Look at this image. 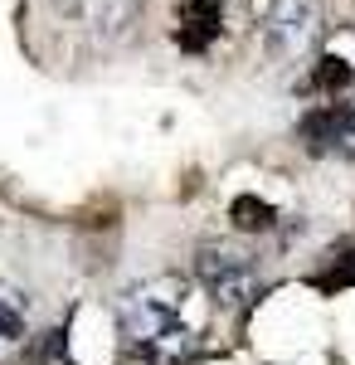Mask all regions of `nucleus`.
Segmentation results:
<instances>
[{"label": "nucleus", "mask_w": 355, "mask_h": 365, "mask_svg": "<svg viewBox=\"0 0 355 365\" xmlns=\"http://www.w3.org/2000/svg\"><path fill=\"white\" fill-rule=\"evenodd\" d=\"M190 297H195V287L185 278H175V273L137 282V287H127L122 302H117V327H122L127 341H137L141 351H146V346H156L161 336L190 327ZM195 327H200V322H195Z\"/></svg>", "instance_id": "f257e3e1"}, {"label": "nucleus", "mask_w": 355, "mask_h": 365, "mask_svg": "<svg viewBox=\"0 0 355 365\" xmlns=\"http://www.w3.org/2000/svg\"><path fill=\"white\" fill-rule=\"evenodd\" d=\"M195 273L200 282L215 292L224 307H244L248 297H253V258L244 249H229V244H200L195 253Z\"/></svg>", "instance_id": "f03ea898"}, {"label": "nucleus", "mask_w": 355, "mask_h": 365, "mask_svg": "<svg viewBox=\"0 0 355 365\" xmlns=\"http://www.w3.org/2000/svg\"><path fill=\"white\" fill-rule=\"evenodd\" d=\"M317 39V5L312 0H273L268 25H263V44L282 58L307 54V44Z\"/></svg>", "instance_id": "7ed1b4c3"}, {"label": "nucleus", "mask_w": 355, "mask_h": 365, "mask_svg": "<svg viewBox=\"0 0 355 365\" xmlns=\"http://www.w3.org/2000/svg\"><path fill=\"white\" fill-rule=\"evenodd\" d=\"M297 137L307 151H355V103L346 98L317 103L297 122Z\"/></svg>", "instance_id": "20e7f679"}, {"label": "nucleus", "mask_w": 355, "mask_h": 365, "mask_svg": "<svg viewBox=\"0 0 355 365\" xmlns=\"http://www.w3.org/2000/svg\"><path fill=\"white\" fill-rule=\"evenodd\" d=\"M224 29V0H180V44L185 49H210Z\"/></svg>", "instance_id": "39448f33"}, {"label": "nucleus", "mask_w": 355, "mask_h": 365, "mask_svg": "<svg viewBox=\"0 0 355 365\" xmlns=\"http://www.w3.org/2000/svg\"><path fill=\"white\" fill-rule=\"evenodd\" d=\"M29 341V297L15 282H0V351H20Z\"/></svg>", "instance_id": "423d86ee"}, {"label": "nucleus", "mask_w": 355, "mask_h": 365, "mask_svg": "<svg viewBox=\"0 0 355 365\" xmlns=\"http://www.w3.org/2000/svg\"><path fill=\"white\" fill-rule=\"evenodd\" d=\"M351 78H355L351 63H346V58H336V54H326V58H317V68H312L307 88H312V93H326V98H346Z\"/></svg>", "instance_id": "0eeeda50"}, {"label": "nucleus", "mask_w": 355, "mask_h": 365, "mask_svg": "<svg viewBox=\"0 0 355 365\" xmlns=\"http://www.w3.org/2000/svg\"><path fill=\"white\" fill-rule=\"evenodd\" d=\"M273 215L277 210L268 205V200H258V195H234L229 200V220H234L239 229H248V234H253V229H268Z\"/></svg>", "instance_id": "6e6552de"}]
</instances>
